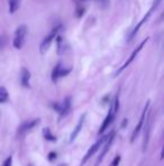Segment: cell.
Segmentation results:
<instances>
[{"label": "cell", "mask_w": 164, "mask_h": 166, "mask_svg": "<svg viewBox=\"0 0 164 166\" xmlns=\"http://www.w3.org/2000/svg\"><path fill=\"white\" fill-rule=\"evenodd\" d=\"M26 35H27V26L26 25L18 26L16 32H15L14 41H12V45H14L15 49L20 50V49L24 46V44H25V40H26Z\"/></svg>", "instance_id": "obj_1"}, {"label": "cell", "mask_w": 164, "mask_h": 166, "mask_svg": "<svg viewBox=\"0 0 164 166\" xmlns=\"http://www.w3.org/2000/svg\"><path fill=\"white\" fill-rule=\"evenodd\" d=\"M61 27H62L61 25L55 26V27H54L53 29H52V31L45 36V39L42 41V43H41V45H39V51H41V53L42 54H44L45 52H47V50L50 49L52 42H53L54 40H55V37L58 35V32H60Z\"/></svg>", "instance_id": "obj_2"}, {"label": "cell", "mask_w": 164, "mask_h": 166, "mask_svg": "<svg viewBox=\"0 0 164 166\" xmlns=\"http://www.w3.org/2000/svg\"><path fill=\"white\" fill-rule=\"evenodd\" d=\"M147 41H148V37H146V39H145V40H143L142 42L139 43V44H138V46H137V48L135 49V50H134L133 52H132V54H131V56H129V58H128V59L125 61V63H124V65H122V67H120L119 69L117 70V72H116V76H117V75H119L120 72H122V71L125 70L126 68H127L128 66L131 65L132 62H133L134 60H135V58H136V56H137V54H138L139 52H141V50H142V49H143V46H144V45H145V43L147 42Z\"/></svg>", "instance_id": "obj_3"}, {"label": "cell", "mask_w": 164, "mask_h": 166, "mask_svg": "<svg viewBox=\"0 0 164 166\" xmlns=\"http://www.w3.org/2000/svg\"><path fill=\"white\" fill-rule=\"evenodd\" d=\"M107 138H108V135H107V136H105V137H101V138L99 139V140H98L95 145H92V146L90 147V148H89V150L87 152L86 156H84V157H83V159L81 161V165H80V166H83L84 164H86L87 162L89 161L90 158L92 157V156L95 155V154H96V152H97V150L99 149V148H100V147L102 146L103 144H105V141L107 140Z\"/></svg>", "instance_id": "obj_4"}, {"label": "cell", "mask_w": 164, "mask_h": 166, "mask_svg": "<svg viewBox=\"0 0 164 166\" xmlns=\"http://www.w3.org/2000/svg\"><path fill=\"white\" fill-rule=\"evenodd\" d=\"M115 133H116L115 131H111V132L108 135V138H107V140L105 141V145H103V147H102V152H101L100 156L98 157L97 162H96V166L100 165V163L103 161V158H105V156L107 155L108 150L110 149L111 144H112V141H114V139H115Z\"/></svg>", "instance_id": "obj_5"}, {"label": "cell", "mask_w": 164, "mask_h": 166, "mask_svg": "<svg viewBox=\"0 0 164 166\" xmlns=\"http://www.w3.org/2000/svg\"><path fill=\"white\" fill-rule=\"evenodd\" d=\"M148 106H150V102H147V103H146V105H145V107H144V110H143V112H142V115H141V119H139L138 123H137V126L135 127V129H134L133 133H132V139H131L132 142H134V141H135V139L137 138L138 133L141 132V130H142L143 124H144V121H145V118H146V114H147Z\"/></svg>", "instance_id": "obj_6"}, {"label": "cell", "mask_w": 164, "mask_h": 166, "mask_svg": "<svg viewBox=\"0 0 164 166\" xmlns=\"http://www.w3.org/2000/svg\"><path fill=\"white\" fill-rule=\"evenodd\" d=\"M70 72H71V68L65 69V68L62 67L61 63H57V65L54 67L53 71H52V80H53V83H56L61 77L67 76Z\"/></svg>", "instance_id": "obj_7"}, {"label": "cell", "mask_w": 164, "mask_h": 166, "mask_svg": "<svg viewBox=\"0 0 164 166\" xmlns=\"http://www.w3.org/2000/svg\"><path fill=\"white\" fill-rule=\"evenodd\" d=\"M155 9H156L155 7H154V6H152V7H151V9H150V10H148L147 13H146V14L144 15V17H143L142 19H141V22H139L138 24H137V25L135 26V28H134V29H133V32H132V33H131V36L128 37V40H129V41H131V40H133L134 37L136 36V34H137V32L139 31V28L142 27V26L144 25L145 23L147 22V20H148V18H150V17H151V15L153 14V11L155 10Z\"/></svg>", "instance_id": "obj_8"}, {"label": "cell", "mask_w": 164, "mask_h": 166, "mask_svg": "<svg viewBox=\"0 0 164 166\" xmlns=\"http://www.w3.org/2000/svg\"><path fill=\"white\" fill-rule=\"evenodd\" d=\"M39 123V119H34V120H29V121L22 122L18 128V135H24L27 131L32 130L33 128H35L37 124Z\"/></svg>", "instance_id": "obj_9"}, {"label": "cell", "mask_w": 164, "mask_h": 166, "mask_svg": "<svg viewBox=\"0 0 164 166\" xmlns=\"http://www.w3.org/2000/svg\"><path fill=\"white\" fill-rule=\"evenodd\" d=\"M151 112L147 111V114H146V124H145V133H144V141H143V152H146V148H147V145H148V137H150V127H151Z\"/></svg>", "instance_id": "obj_10"}, {"label": "cell", "mask_w": 164, "mask_h": 166, "mask_svg": "<svg viewBox=\"0 0 164 166\" xmlns=\"http://www.w3.org/2000/svg\"><path fill=\"white\" fill-rule=\"evenodd\" d=\"M114 118H115V113L112 112V107H111V105H110V111H109V113H108V115L106 116V119H105V121H103V123L101 124V127H100V129H99V131H98V135L100 136L101 133H103L105 131H106V129L109 127L111 124V122L114 121Z\"/></svg>", "instance_id": "obj_11"}, {"label": "cell", "mask_w": 164, "mask_h": 166, "mask_svg": "<svg viewBox=\"0 0 164 166\" xmlns=\"http://www.w3.org/2000/svg\"><path fill=\"white\" fill-rule=\"evenodd\" d=\"M70 110H71V97H65L63 103L60 104V111H58V113H60L61 118L67 115Z\"/></svg>", "instance_id": "obj_12"}, {"label": "cell", "mask_w": 164, "mask_h": 166, "mask_svg": "<svg viewBox=\"0 0 164 166\" xmlns=\"http://www.w3.org/2000/svg\"><path fill=\"white\" fill-rule=\"evenodd\" d=\"M29 80H31V72L26 68H22L20 72V83L25 88L29 87Z\"/></svg>", "instance_id": "obj_13"}, {"label": "cell", "mask_w": 164, "mask_h": 166, "mask_svg": "<svg viewBox=\"0 0 164 166\" xmlns=\"http://www.w3.org/2000/svg\"><path fill=\"white\" fill-rule=\"evenodd\" d=\"M84 118H86V114H83V115H81V118H80V120H79L78 124H77V127H75L74 131H73L72 135H71V137H70V142H73V141L75 140V138L78 137L79 133H80L81 129H82V127H83Z\"/></svg>", "instance_id": "obj_14"}, {"label": "cell", "mask_w": 164, "mask_h": 166, "mask_svg": "<svg viewBox=\"0 0 164 166\" xmlns=\"http://www.w3.org/2000/svg\"><path fill=\"white\" fill-rule=\"evenodd\" d=\"M20 1L22 0H9V13L14 14L18 10V8L20 7Z\"/></svg>", "instance_id": "obj_15"}, {"label": "cell", "mask_w": 164, "mask_h": 166, "mask_svg": "<svg viewBox=\"0 0 164 166\" xmlns=\"http://www.w3.org/2000/svg\"><path fill=\"white\" fill-rule=\"evenodd\" d=\"M55 39H56V45H57V52L58 54H62L65 51V43L63 42V39L60 35H57Z\"/></svg>", "instance_id": "obj_16"}, {"label": "cell", "mask_w": 164, "mask_h": 166, "mask_svg": "<svg viewBox=\"0 0 164 166\" xmlns=\"http://www.w3.org/2000/svg\"><path fill=\"white\" fill-rule=\"evenodd\" d=\"M43 135H44V138L46 140H50V141H56V137L53 135V133L51 132V130L48 128H45L43 130Z\"/></svg>", "instance_id": "obj_17"}, {"label": "cell", "mask_w": 164, "mask_h": 166, "mask_svg": "<svg viewBox=\"0 0 164 166\" xmlns=\"http://www.w3.org/2000/svg\"><path fill=\"white\" fill-rule=\"evenodd\" d=\"M9 95L5 87H0V103H6L8 101Z\"/></svg>", "instance_id": "obj_18"}, {"label": "cell", "mask_w": 164, "mask_h": 166, "mask_svg": "<svg viewBox=\"0 0 164 166\" xmlns=\"http://www.w3.org/2000/svg\"><path fill=\"white\" fill-rule=\"evenodd\" d=\"M8 43V36L2 34V35H0V52L3 51V49L6 48V45Z\"/></svg>", "instance_id": "obj_19"}, {"label": "cell", "mask_w": 164, "mask_h": 166, "mask_svg": "<svg viewBox=\"0 0 164 166\" xmlns=\"http://www.w3.org/2000/svg\"><path fill=\"white\" fill-rule=\"evenodd\" d=\"M120 161H122V157H120V155H117L116 157L114 158V161L111 162L110 166H118L120 163Z\"/></svg>", "instance_id": "obj_20"}, {"label": "cell", "mask_w": 164, "mask_h": 166, "mask_svg": "<svg viewBox=\"0 0 164 166\" xmlns=\"http://www.w3.org/2000/svg\"><path fill=\"white\" fill-rule=\"evenodd\" d=\"M11 163H12V157L9 156V157L5 161V163H3V166H11Z\"/></svg>", "instance_id": "obj_21"}, {"label": "cell", "mask_w": 164, "mask_h": 166, "mask_svg": "<svg viewBox=\"0 0 164 166\" xmlns=\"http://www.w3.org/2000/svg\"><path fill=\"white\" fill-rule=\"evenodd\" d=\"M47 158H48V161H54V159H55L56 158V153H54V152H52V153H50V154H48V156H47Z\"/></svg>", "instance_id": "obj_22"}, {"label": "cell", "mask_w": 164, "mask_h": 166, "mask_svg": "<svg viewBox=\"0 0 164 166\" xmlns=\"http://www.w3.org/2000/svg\"><path fill=\"white\" fill-rule=\"evenodd\" d=\"M82 1H91V0H82ZM93 1H100V0H93Z\"/></svg>", "instance_id": "obj_23"}]
</instances>
